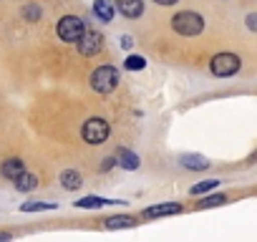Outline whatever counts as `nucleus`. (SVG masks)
I'll use <instances>...</instances> for the list:
<instances>
[{"instance_id":"obj_3","label":"nucleus","mask_w":257,"mask_h":242,"mask_svg":"<svg viewBox=\"0 0 257 242\" xmlns=\"http://www.w3.org/2000/svg\"><path fill=\"white\" fill-rule=\"evenodd\" d=\"M108 134H111V127H108V121L106 118H101V116H93V118H88L86 124H83V129H81V137H83V142L86 144H103L106 139H108Z\"/></svg>"},{"instance_id":"obj_7","label":"nucleus","mask_w":257,"mask_h":242,"mask_svg":"<svg viewBox=\"0 0 257 242\" xmlns=\"http://www.w3.org/2000/svg\"><path fill=\"white\" fill-rule=\"evenodd\" d=\"M184 207L179 202H167V204H157V207H147L144 217L147 219H157V217H169V214H182Z\"/></svg>"},{"instance_id":"obj_24","label":"nucleus","mask_w":257,"mask_h":242,"mask_svg":"<svg viewBox=\"0 0 257 242\" xmlns=\"http://www.w3.org/2000/svg\"><path fill=\"white\" fill-rule=\"evenodd\" d=\"M154 3H157V6H174L177 0H154Z\"/></svg>"},{"instance_id":"obj_20","label":"nucleus","mask_w":257,"mask_h":242,"mask_svg":"<svg viewBox=\"0 0 257 242\" xmlns=\"http://www.w3.org/2000/svg\"><path fill=\"white\" fill-rule=\"evenodd\" d=\"M41 16H43V11H41V6H26L23 8V18L26 21H41Z\"/></svg>"},{"instance_id":"obj_25","label":"nucleus","mask_w":257,"mask_h":242,"mask_svg":"<svg viewBox=\"0 0 257 242\" xmlns=\"http://www.w3.org/2000/svg\"><path fill=\"white\" fill-rule=\"evenodd\" d=\"M13 237V232H0V239H11Z\"/></svg>"},{"instance_id":"obj_8","label":"nucleus","mask_w":257,"mask_h":242,"mask_svg":"<svg viewBox=\"0 0 257 242\" xmlns=\"http://www.w3.org/2000/svg\"><path fill=\"white\" fill-rule=\"evenodd\" d=\"M113 6L126 18H139L144 13V0H113Z\"/></svg>"},{"instance_id":"obj_18","label":"nucleus","mask_w":257,"mask_h":242,"mask_svg":"<svg viewBox=\"0 0 257 242\" xmlns=\"http://www.w3.org/2000/svg\"><path fill=\"white\" fill-rule=\"evenodd\" d=\"M123 68L126 71H142V68H147V58L144 56H137V53H132L126 61H123Z\"/></svg>"},{"instance_id":"obj_10","label":"nucleus","mask_w":257,"mask_h":242,"mask_svg":"<svg viewBox=\"0 0 257 242\" xmlns=\"http://www.w3.org/2000/svg\"><path fill=\"white\" fill-rule=\"evenodd\" d=\"M121 199H106V197H98V194H88V197H81L78 202H73L78 209H101L106 204H118Z\"/></svg>"},{"instance_id":"obj_2","label":"nucleus","mask_w":257,"mask_h":242,"mask_svg":"<svg viewBox=\"0 0 257 242\" xmlns=\"http://www.w3.org/2000/svg\"><path fill=\"white\" fill-rule=\"evenodd\" d=\"M172 28L179 36H199L204 31V18L194 11H182L172 18Z\"/></svg>"},{"instance_id":"obj_12","label":"nucleus","mask_w":257,"mask_h":242,"mask_svg":"<svg viewBox=\"0 0 257 242\" xmlns=\"http://www.w3.org/2000/svg\"><path fill=\"white\" fill-rule=\"evenodd\" d=\"M93 13L101 23H111L113 21V13H116V6L113 0H96L93 3Z\"/></svg>"},{"instance_id":"obj_14","label":"nucleus","mask_w":257,"mask_h":242,"mask_svg":"<svg viewBox=\"0 0 257 242\" xmlns=\"http://www.w3.org/2000/svg\"><path fill=\"white\" fill-rule=\"evenodd\" d=\"M81 184H83V179H81V174H78L76 169H63V172H61V187H63V189L76 192Z\"/></svg>"},{"instance_id":"obj_23","label":"nucleus","mask_w":257,"mask_h":242,"mask_svg":"<svg viewBox=\"0 0 257 242\" xmlns=\"http://www.w3.org/2000/svg\"><path fill=\"white\" fill-rule=\"evenodd\" d=\"M132 46H134V38H132V36H121V48H126V51H128Z\"/></svg>"},{"instance_id":"obj_16","label":"nucleus","mask_w":257,"mask_h":242,"mask_svg":"<svg viewBox=\"0 0 257 242\" xmlns=\"http://www.w3.org/2000/svg\"><path fill=\"white\" fill-rule=\"evenodd\" d=\"M13 184H16L18 192H31V189L38 187V177L31 174V172H23V174H18V177L13 179Z\"/></svg>"},{"instance_id":"obj_22","label":"nucleus","mask_w":257,"mask_h":242,"mask_svg":"<svg viewBox=\"0 0 257 242\" xmlns=\"http://www.w3.org/2000/svg\"><path fill=\"white\" fill-rule=\"evenodd\" d=\"M244 26H247L252 33H257V13H249V16L244 18Z\"/></svg>"},{"instance_id":"obj_1","label":"nucleus","mask_w":257,"mask_h":242,"mask_svg":"<svg viewBox=\"0 0 257 242\" xmlns=\"http://www.w3.org/2000/svg\"><path fill=\"white\" fill-rule=\"evenodd\" d=\"M118 81H121V73H118V68H113V66H98V68L91 71V78H88L91 88H93L96 93H101V96L116 91Z\"/></svg>"},{"instance_id":"obj_19","label":"nucleus","mask_w":257,"mask_h":242,"mask_svg":"<svg viewBox=\"0 0 257 242\" xmlns=\"http://www.w3.org/2000/svg\"><path fill=\"white\" fill-rule=\"evenodd\" d=\"M214 187H219V179H204V182H199V184H194L192 189H189V194H204V192H209V189H214Z\"/></svg>"},{"instance_id":"obj_17","label":"nucleus","mask_w":257,"mask_h":242,"mask_svg":"<svg viewBox=\"0 0 257 242\" xmlns=\"http://www.w3.org/2000/svg\"><path fill=\"white\" fill-rule=\"evenodd\" d=\"M51 209H58L56 202H23L21 204V212H51Z\"/></svg>"},{"instance_id":"obj_15","label":"nucleus","mask_w":257,"mask_h":242,"mask_svg":"<svg viewBox=\"0 0 257 242\" xmlns=\"http://www.w3.org/2000/svg\"><path fill=\"white\" fill-rule=\"evenodd\" d=\"M134 224H137V219L132 214H116V217H108L103 222L106 229H123V227H134Z\"/></svg>"},{"instance_id":"obj_6","label":"nucleus","mask_w":257,"mask_h":242,"mask_svg":"<svg viewBox=\"0 0 257 242\" xmlns=\"http://www.w3.org/2000/svg\"><path fill=\"white\" fill-rule=\"evenodd\" d=\"M76 46H78V53H83V56H96V53L103 48V36L96 33V31H83V36L76 41Z\"/></svg>"},{"instance_id":"obj_11","label":"nucleus","mask_w":257,"mask_h":242,"mask_svg":"<svg viewBox=\"0 0 257 242\" xmlns=\"http://www.w3.org/2000/svg\"><path fill=\"white\" fill-rule=\"evenodd\" d=\"M26 172V164H23V159H18V157H11V159H6L3 164H0V174H3L6 179H16L18 174H23Z\"/></svg>"},{"instance_id":"obj_4","label":"nucleus","mask_w":257,"mask_h":242,"mask_svg":"<svg viewBox=\"0 0 257 242\" xmlns=\"http://www.w3.org/2000/svg\"><path fill=\"white\" fill-rule=\"evenodd\" d=\"M83 31H86V26H83V21H81L78 16H63V18L58 21V26H56L58 38L66 41V43H76V41L83 36Z\"/></svg>"},{"instance_id":"obj_21","label":"nucleus","mask_w":257,"mask_h":242,"mask_svg":"<svg viewBox=\"0 0 257 242\" xmlns=\"http://www.w3.org/2000/svg\"><path fill=\"white\" fill-rule=\"evenodd\" d=\"M227 202V197L224 194H212V197H207L204 202H199V209H207V207H219V204H224Z\"/></svg>"},{"instance_id":"obj_9","label":"nucleus","mask_w":257,"mask_h":242,"mask_svg":"<svg viewBox=\"0 0 257 242\" xmlns=\"http://www.w3.org/2000/svg\"><path fill=\"white\" fill-rule=\"evenodd\" d=\"M116 164L121 167V169H126V172H137L139 169V164H142V159H139V154H134L132 149H118L116 152Z\"/></svg>"},{"instance_id":"obj_5","label":"nucleus","mask_w":257,"mask_h":242,"mask_svg":"<svg viewBox=\"0 0 257 242\" xmlns=\"http://www.w3.org/2000/svg\"><path fill=\"white\" fill-rule=\"evenodd\" d=\"M239 66H242V61H239V56H234V53H217V56L209 61L212 73L219 76V78L234 76V73L239 71Z\"/></svg>"},{"instance_id":"obj_13","label":"nucleus","mask_w":257,"mask_h":242,"mask_svg":"<svg viewBox=\"0 0 257 242\" xmlns=\"http://www.w3.org/2000/svg\"><path fill=\"white\" fill-rule=\"evenodd\" d=\"M179 164H182L184 169H192V172L209 169V159H204L202 154H182V157H179Z\"/></svg>"}]
</instances>
